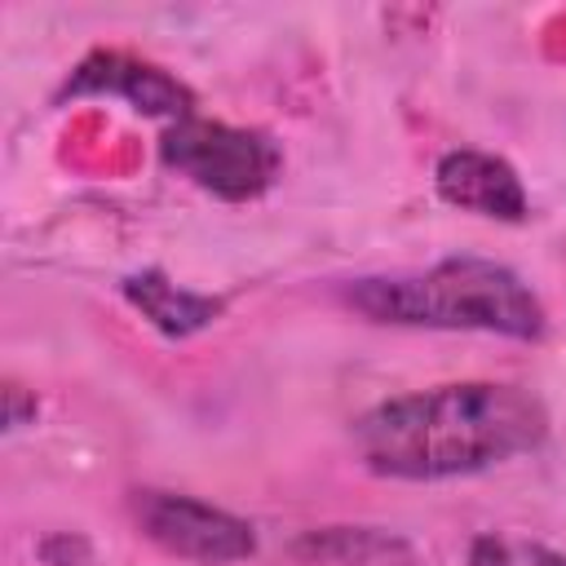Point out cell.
I'll use <instances>...</instances> for the list:
<instances>
[{
    "label": "cell",
    "mask_w": 566,
    "mask_h": 566,
    "mask_svg": "<svg viewBox=\"0 0 566 566\" xmlns=\"http://www.w3.org/2000/svg\"><path fill=\"white\" fill-rule=\"evenodd\" d=\"M544 438V402L509 380H451L398 394L363 411L349 429L358 464L389 482L478 478L539 451Z\"/></svg>",
    "instance_id": "cell-1"
},
{
    "label": "cell",
    "mask_w": 566,
    "mask_h": 566,
    "mask_svg": "<svg viewBox=\"0 0 566 566\" xmlns=\"http://www.w3.org/2000/svg\"><path fill=\"white\" fill-rule=\"evenodd\" d=\"M345 305L385 327L486 332L509 340H544L548 332V310L535 287L486 256H447L429 270L354 279Z\"/></svg>",
    "instance_id": "cell-2"
},
{
    "label": "cell",
    "mask_w": 566,
    "mask_h": 566,
    "mask_svg": "<svg viewBox=\"0 0 566 566\" xmlns=\"http://www.w3.org/2000/svg\"><path fill=\"white\" fill-rule=\"evenodd\" d=\"M159 159L177 177L226 203H248L265 195L283 168V150L270 133L203 115H186L168 124V133L159 137Z\"/></svg>",
    "instance_id": "cell-3"
},
{
    "label": "cell",
    "mask_w": 566,
    "mask_h": 566,
    "mask_svg": "<svg viewBox=\"0 0 566 566\" xmlns=\"http://www.w3.org/2000/svg\"><path fill=\"white\" fill-rule=\"evenodd\" d=\"M128 517L133 526L168 557L195 562V566H234L256 553V531L230 509H217L208 500L164 491V486H133L128 491Z\"/></svg>",
    "instance_id": "cell-4"
},
{
    "label": "cell",
    "mask_w": 566,
    "mask_h": 566,
    "mask_svg": "<svg viewBox=\"0 0 566 566\" xmlns=\"http://www.w3.org/2000/svg\"><path fill=\"white\" fill-rule=\"evenodd\" d=\"M433 190L442 203L486 217V221H526L531 199L526 186L517 177V168L491 150H473V146H455L438 159L433 168Z\"/></svg>",
    "instance_id": "cell-5"
},
{
    "label": "cell",
    "mask_w": 566,
    "mask_h": 566,
    "mask_svg": "<svg viewBox=\"0 0 566 566\" xmlns=\"http://www.w3.org/2000/svg\"><path fill=\"white\" fill-rule=\"evenodd\" d=\"M62 93L66 97H84V93L124 97L133 111L159 115V119H172V124L186 119V115H195V97H190V88L177 75H168L155 62H137L128 53H88L71 71V80H66Z\"/></svg>",
    "instance_id": "cell-6"
},
{
    "label": "cell",
    "mask_w": 566,
    "mask_h": 566,
    "mask_svg": "<svg viewBox=\"0 0 566 566\" xmlns=\"http://www.w3.org/2000/svg\"><path fill=\"white\" fill-rule=\"evenodd\" d=\"M124 301L155 327L164 332L168 340H186L203 327H212L226 310L221 296H208V292H190V287H177L164 270H137L119 283Z\"/></svg>",
    "instance_id": "cell-7"
},
{
    "label": "cell",
    "mask_w": 566,
    "mask_h": 566,
    "mask_svg": "<svg viewBox=\"0 0 566 566\" xmlns=\"http://www.w3.org/2000/svg\"><path fill=\"white\" fill-rule=\"evenodd\" d=\"M305 566H416V548L380 526H314L292 539Z\"/></svg>",
    "instance_id": "cell-8"
},
{
    "label": "cell",
    "mask_w": 566,
    "mask_h": 566,
    "mask_svg": "<svg viewBox=\"0 0 566 566\" xmlns=\"http://www.w3.org/2000/svg\"><path fill=\"white\" fill-rule=\"evenodd\" d=\"M464 562L469 566H566V553L513 531H482L469 539Z\"/></svg>",
    "instance_id": "cell-9"
},
{
    "label": "cell",
    "mask_w": 566,
    "mask_h": 566,
    "mask_svg": "<svg viewBox=\"0 0 566 566\" xmlns=\"http://www.w3.org/2000/svg\"><path fill=\"white\" fill-rule=\"evenodd\" d=\"M22 398H27V389H22L18 380H9V385H4V429H22L27 416L35 420V398H31V402H22Z\"/></svg>",
    "instance_id": "cell-10"
}]
</instances>
